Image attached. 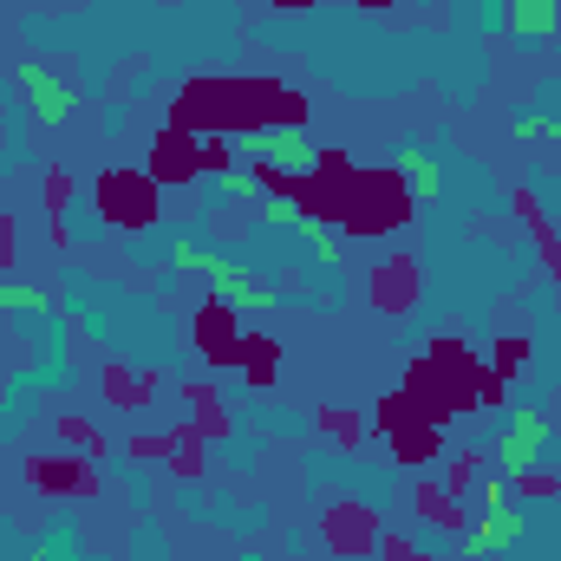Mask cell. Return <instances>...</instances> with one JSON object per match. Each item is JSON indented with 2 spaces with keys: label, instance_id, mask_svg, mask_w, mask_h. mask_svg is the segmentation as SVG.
Wrapping results in <instances>:
<instances>
[{
  "label": "cell",
  "instance_id": "6da1fadb",
  "mask_svg": "<svg viewBox=\"0 0 561 561\" xmlns=\"http://www.w3.org/2000/svg\"><path fill=\"white\" fill-rule=\"evenodd\" d=\"M170 262H176V268L209 275L216 300H229L236 313H268V307H275V287H262V280L249 275L242 262H229V255H209L203 242H176V249H170Z\"/></svg>",
  "mask_w": 561,
  "mask_h": 561
},
{
  "label": "cell",
  "instance_id": "7a4b0ae2",
  "mask_svg": "<svg viewBox=\"0 0 561 561\" xmlns=\"http://www.w3.org/2000/svg\"><path fill=\"white\" fill-rule=\"evenodd\" d=\"M229 144L249 150V157H262L280 176H307V170L320 163V150H313V138H307L300 125H249V131H236Z\"/></svg>",
  "mask_w": 561,
  "mask_h": 561
},
{
  "label": "cell",
  "instance_id": "3957f363",
  "mask_svg": "<svg viewBox=\"0 0 561 561\" xmlns=\"http://www.w3.org/2000/svg\"><path fill=\"white\" fill-rule=\"evenodd\" d=\"M549 437H556V424L542 419L536 405H523V412L510 419V431H503V444H496V463H503V477H529Z\"/></svg>",
  "mask_w": 561,
  "mask_h": 561
},
{
  "label": "cell",
  "instance_id": "277c9868",
  "mask_svg": "<svg viewBox=\"0 0 561 561\" xmlns=\"http://www.w3.org/2000/svg\"><path fill=\"white\" fill-rule=\"evenodd\" d=\"M516 542H529V510H516L510 496H496V503L477 516L463 556H503V549H516Z\"/></svg>",
  "mask_w": 561,
  "mask_h": 561
},
{
  "label": "cell",
  "instance_id": "5b68a950",
  "mask_svg": "<svg viewBox=\"0 0 561 561\" xmlns=\"http://www.w3.org/2000/svg\"><path fill=\"white\" fill-rule=\"evenodd\" d=\"M20 85H26V99H33V118L39 125H59V118H72V85L59 79V72H46V66H20Z\"/></svg>",
  "mask_w": 561,
  "mask_h": 561
},
{
  "label": "cell",
  "instance_id": "8992f818",
  "mask_svg": "<svg viewBox=\"0 0 561 561\" xmlns=\"http://www.w3.org/2000/svg\"><path fill=\"white\" fill-rule=\"evenodd\" d=\"M503 26L516 33V39H556L561 33V0H510L503 7Z\"/></svg>",
  "mask_w": 561,
  "mask_h": 561
},
{
  "label": "cell",
  "instance_id": "52a82bcc",
  "mask_svg": "<svg viewBox=\"0 0 561 561\" xmlns=\"http://www.w3.org/2000/svg\"><path fill=\"white\" fill-rule=\"evenodd\" d=\"M392 163H399V176H405V190H412L419 203H437V157H431L424 144H405Z\"/></svg>",
  "mask_w": 561,
  "mask_h": 561
},
{
  "label": "cell",
  "instance_id": "ba28073f",
  "mask_svg": "<svg viewBox=\"0 0 561 561\" xmlns=\"http://www.w3.org/2000/svg\"><path fill=\"white\" fill-rule=\"evenodd\" d=\"M262 222H268V229H294V236H300L313 216H307V203H300V196L275 190V196H262Z\"/></svg>",
  "mask_w": 561,
  "mask_h": 561
},
{
  "label": "cell",
  "instance_id": "9c48e42d",
  "mask_svg": "<svg viewBox=\"0 0 561 561\" xmlns=\"http://www.w3.org/2000/svg\"><path fill=\"white\" fill-rule=\"evenodd\" d=\"M300 236H307V249H313L327 268H340V262H346V242H340V229H327V222H307Z\"/></svg>",
  "mask_w": 561,
  "mask_h": 561
},
{
  "label": "cell",
  "instance_id": "30bf717a",
  "mask_svg": "<svg viewBox=\"0 0 561 561\" xmlns=\"http://www.w3.org/2000/svg\"><path fill=\"white\" fill-rule=\"evenodd\" d=\"M216 196L249 203V196H262V176H255V170H216Z\"/></svg>",
  "mask_w": 561,
  "mask_h": 561
},
{
  "label": "cell",
  "instance_id": "8fae6325",
  "mask_svg": "<svg viewBox=\"0 0 561 561\" xmlns=\"http://www.w3.org/2000/svg\"><path fill=\"white\" fill-rule=\"evenodd\" d=\"M53 294L46 287H0V313H46Z\"/></svg>",
  "mask_w": 561,
  "mask_h": 561
},
{
  "label": "cell",
  "instance_id": "7c38bea8",
  "mask_svg": "<svg viewBox=\"0 0 561 561\" xmlns=\"http://www.w3.org/2000/svg\"><path fill=\"white\" fill-rule=\"evenodd\" d=\"M542 131H549V118H542V112H523V118H516V138H523V144L542 138Z\"/></svg>",
  "mask_w": 561,
  "mask_h": 561
},
{
  "label": "cell",
  "instance_id": "4fadbf2b",
  "mask_svg": "<svg viewBox=\"0 0 561 561\" xmlns=\"http://www.w3.org/2000/svg\"><path fill=\"white\" fill-rule=\"evenodd\" d=\"M20 561H53V542H33V549H26Z\"/></svg>",
  "mask_w": 561,
  "mask_h": 561
},
{
  "label": "cell",
  "instance_id": "5bb4252c",
  "mask_svg": "<svg viewBox=\"0 0 561 561\" xmlns=\"http://www.w3.org/2000/svg\"><path fill=\"white\" fill-rule=\"evenodd\" d=\"M542 138H556V144H561V118H549V131H542Z\"/></svg>",
  "mask_w": 561,
  "mask_h": 561
},
{
  "label": "cell",
  "instance_id": "9a60e30c",
  "mask_svg": "<svg viewBox=\"0 0 561 561\" xmlns=\"http://www.w3.org/2000/svg\"><path fill=\"white\" fill-rule=\"evenodd\" d=\"M556 561H561V516H556Z\"/></svg>",
  "mask_w": 561,
  "mask_h": 561
}]
</instances>
